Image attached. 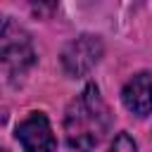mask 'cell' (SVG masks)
<instances>
[{
  "mask_svg": "<svg viewBox=\"0 0 152 152\" xmlns=\"http://www.w3.org/2000/svg\"><path fill=\"white\" fill-rule=\"evenodd\" d=\"M17 140L24 152H55L57 140L52 126L43 112H31L26 119L17 124Z\"/></svg>",
  "mask_w": 152,
  "mask_h": 152,
  "instance_id": "277c9868",
  "label": "cell"
},
{
  "mask_svg": "<svg viewBox=\"0 0 152 152\" xmlns=\"http://www.w3.org/2000/svg\"><path fill=\"white\" fill-rule=\"evenodd\" d=\"M100 57H102V40L97 36L83 33L71 43H66V48L62 50V66L69 76H83L100 62Z\"/></svg>",
  "mask_w": 152,
  "mask_h": 152,
  "instance_id": "3957f363",
  "label": "cell"
},
{
  "mask_svg": "<svg viewBox=\"0 0 152 152\" xmlns=\"http://www.w3.org/2000/svg\"><path fill=\"white\" fill-rule=\"evenodd\" d=\"M112 128V112L95 83H88L64 112V135L71 150L93 152Z\"/></svg>",
  "mask_w": 152,
  "mask_h": 152,
  "instance_id": "6da1fadb",
  "label": "cell"
},
{
  "mask_svg": "<svg viewBox=\"0 0 152 152\" xmlns=\"http://www.w3.org/2000/svg\"><path fill=\"white\" fill-rule=\"evenodd\" d=\"M109 152H138V147H135V142H133V138H131L128 133H119V135L114 138Z\"/></svg>",
  "mask_w": 152,
  "mask_h": 152,
  "instance_id": "8992f818",
  "label": "cell"
},
{
  "mask_svg": "<svg viewBox=\"0 0 152 152\" xmlns=\"http://www.w3.org/2000/svg\"><path fill=\"white\" fill-rule=\"evenodd\" d=\"M33 57L36 55L28 33L10 17H0V62L12 71H24L33 64Z\"/></svg>",
  "mask_w": 152,
  "mask_h": 152,
  "instance_id": "7a4b0ae2",
  "label": "cell"
},
{
  "mask_svg": "<svg viewBox=\"0 0 152 152\" xmlns=\"http://www.w3.org/2000/svg\"><path fill=\"white\" fill-rule=\"evenodd\" d=\"M121 100H124L126 109L138 116L152 114V74L140 71V74L131 76L121 90Z\"/></svg>",
  "mask_w": 152,
  "mask_h": 152,
  "instance_id": "5b68a950",
  "label": "cell"
},
{
  "mask_svg": "<svg viewBox=\"0 0 152 152\" xmlns=\"http://www.w3.org/2000/svg\"><path fill=\"white\" fill-rule=\"evenodd\" d=\"M0 152H7V147H2V145H0Z\"/></svg>",
  "mask_w": 152,
  "mask_h": 152,
  "instance_id": "52a82bcc",
  "label": "cell"
}]
</instances>
